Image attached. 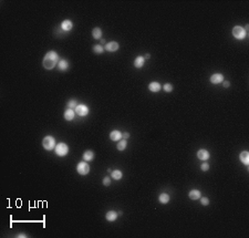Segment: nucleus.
<instances>
[{
	"label": "nucleus",
	"mask_w": 249,
	"mask_h": 238,
	"mask_svg": "<svg viewBox=\"0 0 249 238\" xmlns=\"http://www.w3.org/2000/svg\"><path fill=\"white\" fill-rule=\"evenodd\" d=\"M59 61H60L59 54L55 51H49V52H47V54L44 55L43 61H42V66H43L44 69L51 70L55 66H58Z\"/></svg>",
	"instance_id": "nucleus-1"
},
{
	"label": "nucleus",
	"mask_w": 249,
	"mask_h": 238,
	"mask_svg": "<svg viewBox=\"0 0 249 238\" xmlns=\"http://www.w3.org/2000/svg\"><path fill=\"white\" fill-rule=\"evenodd\" d=\"M42 146H43V149H47V151H52V149L55 147L54 137L51 136V135L45 136V137L43 138V141H42Z\"/></svg>",
	"instance_id": "nucleus-2"
},
{
	"label": "nucleus",
	"mask_w": 249,
	"mask_h": 238,
	"mask_svg": "<svg viewBox=\"0 0 249 238\" xmlns=\"http://www.w3.org/2000/svg\"><path fill=\"white\" fill-rule=\"evenodd\" d=\"M54 152L58 156L62 157V156H66L69 153V147H68V145L66 143H59L55 145Z\"/></svg>",
	"instance_id": "nucleus-3"
},
{
	"label": "nucleus",
	"mask_w": 249,
	"mask_h": 238,
	"mask_svg": "<svg viewBox=\"0 0 249 238\" xmlns=\"http://www.w3.org/2000/svg\"><path fill=\"white\" fill-rule=\"evenodd\" d=\"M246 34H247V32H246L245 29H243V27H240V26H236V27H234V29H232V36L236 39L243 40V39L246 38Z\"/></svg>",
	"instance_id": "nucleus-4"
},
{
	"label": "nucleus",
	"mask_w": 249,
	"mask_h": 238,
	"mask_svg": "<svg viewBox=\"0 0 249 238\" xmlns=\"http://www.w3.org/2000/svg\"><path fill=\"white\" fill-rule=\"evenodd\" d=\"M77 171L80 175H86L90 172V165L84 161V162H80L77 166Z\"/></svg>",
	"instance_id": "nucleus-5"
},
{
	"label": "nucleus",
	"mask_w": 249,
	"mask_h": 238,
	"mask_svg": "<svg viewBox=\"0 0 249 238\" xmlns=\"http://www.w3.org/2000/svg\"><path fill=\"white\" fill-rule=\"evenodd\" d=\"M74 112L77 113L79 116H85L89 114V107L85 104H79L74 109Z\"/></svg>",
	"instance_id": "nucleus-6"
},
{
	"label": "nucleus",
	"mask_w": 249,
	"mask_h": 238,
	"mask_svg": "<svg viewBox=\"0 0 249 238\" xmlns=\"http://www.w3.org/2000/svg\"><path fill=\"white\" fill-rule=\"evenodd\" d=\"M119 48H120V44L117 43V42H115V41H110V42H107V43L105 44L104 50L109 51V52H115V51L119 50Z\"/></svg>",
	"instance_id": "nucleus-7"
},
{
	"label": "nucleus",
	"mask_w": 249,
	"mask_h": 238,
	"mask_svg": "<svg viewBox=\"0 0 249 238\" xmlns=\"http://www.w3.org/2000/svg\"><path fill=\"white\" fill-rule=\"evenodd\" d=\"M209 80L213 84H219V83H221L224 81V75L221 73H215V74H213L210 77Z\"/></svg>",
	"instance_id": "nucleus-8"
},
{
	"label": "nucleus",
	"mask_w": 249,
	"mask_h": 238,
	"mask_svg": "<svg viewBox=\"0 0 249 238\" xmlns=\"http://www.w3.org/2000/svg\"><path fill=\"white\" fill-rule=\"evenodd\" d=\"M209 152L207 151V149H199L198 152H197V157H198L199 160H202V161H207L208 158H209Z\"/></svg>",
	"instance_id": "nucleus-9"
},
{
	"label": "nucleus",
	"mask_w": 249,
	"mask_h": 238,
	"mask_svg": "<svg viewBox=\"0 0 249 238\" xmlns=\"http://www.w3.org/2000/svg\"><path fill=\"white\" fill-rule=\"evenodd\" d=\"M122 137H123V134L117 130H114L110 133V138L114 142H119L120 140H122Z\"/></svg>",
	"instance_id": "nucleus-10"
},
{
	"label": "nucleus",
	"mask_w": 249,
	"mask_h": 238,
	"mask_svg": "<svg viewBox=\"0 0 249 238\" xmlns=\"http://www.w3.org/2000/svg\"><path fill=\"white\" fill-rule=\"evenodd\" d=\"M72 28H73V22H72L71 20H69V19L63 20L62 23H61V29H62L63 31H70Z\"/></svg>",
	"instance_id": "nucleus-11"
},
{
	"label": "nucleus",
	"mask_w": 249,
	"mask_h": 238,
	"mask_svg": "<svg viewBox=\"0 0 249 238\" xmlns=\"http://www.w3.org/2000/svg\"><path fill=\"white\" fill-rule=\"evenodd\" d=\"M188 197L192 200H196V199H199L202 197V193L198 189H192L189 193H188Z\"/></svg>",
	"instance_id": "nucleus-12"
},
{
	"label": "nucleus",
	"mask_w": 249,
	"mask_h": 238,
	"mask_svg": "<svg viewBox=\"0 0 249 238\" xmlns=\"http://www.w3.org/2000/svg\"><path fill=\"white\" fill-rule=\"evenodd\" d=\"M117 216L119 214L114 211V210H109L106 214H105V218H106V221H115L117 219Z\"/></svg>",
	"instance_id": "nucleus-13"
},
{
	"label": "nucleus",
	"mask_w": 249,
	"mask_h": 238,
	"mask_svg": "<svg viewBox=\"0 0 249 238\" xmlns=\"http://www.w3.org/2000/svg\"><path fill=\"white\" fill-rule=\"evenodd\" d=\"M144 63H145V58L142 57V55L136 57V58H135V60H134V66H135V68H137V69L143 68Z\"/></svg>",
	"instance_id": "nucleus-14"
},
{
	"label": "nucleus",
	"mask_w": 249,
	"mask_h": 238,
	"mask_svg": "<svg viewBox=\"0 0 249 238\" xmlns=\"http://www.w3.org/2000/svg\"><path fill=\"white\" fill-rule=\"evenodd\" d=\"M239 158H240V162L245 164V165H249V152L247 151H243L240 153V156H239Z\"/></svg>",
	"instance_id": "nucleus-15"
},
{
	"label": "nucleus",
	"mask_w": 249,
	"mask_h": 238,
	"mask_svg": "<svg viewBox=\"0 0 249 238\" xmlns=\"http://www.w3.org/2000/svg\"><path fill=\"white\" fill-rule=\"evenodd\" d=\"M160 89H162V87H160V84L158 82H151L149 84V90L151 92L156 93V92L160 91Z\"/></svg>",
	"instance_id": "nucleus-16"
},
{
	"label": "nucleus",
	"mask_w": 249,
	"mask_h": 238,
	"mask_svg": "<svg viewBox=\"0 0 249 238\" xmlns=\"http://www.w3.org/2000/svg\"><path fill=\"white\" fill-rule=\"evenodd\" d=\"M74 115H75V112H74V110H72V109H68L64 112V114H63V116H64V119H66V121H72L74 119Z\"/></svg>",
	"instance_id": "nucleus-17"
},
{
	"label": "nucleus",
	"mask_w": 249,
	"mask_h": 238,
	"mask_svg": "<svg viewBox=\"0 0 249 238\" xmlns=\"http://www.w3.org/2000/svg\"><path fill=\"white\" fill-rule=\"evenodd\" d=\"M82 157L85 162H90V161H92L94 158V152L93 151H85V152L83 153Z\"/></svg>",
	"instance_id": "nucleus-18"
},
{
	"label": "nucleus",
	"mask_w": 249,
	"mask_h": 238,
	"mask_svg": "<svg viewBox=\"0 0 249 238\" xmlns=\"http://www.w3.org/2000/svg\"><path fill=\"white\" fill-rule=\"evenodd\" d=\"M58 66H59V69H60L61 71H66V70H68V68H69V61L66 60V59H62V60L59 61Z\"/></svg>",
	"instance_id": "nucleus-19"
},
{
	"label": "nucleus",
	"mask_w": 249,
	"mask_h": 238,
	"mask_svg": "<svg viewBox=\"0 0 249 238\" xmlns=\"http://www.w3.org/2000/svg\"><path fill=\"white\" fill-rule=\"evenodd\" d=\"M169 195L166 193H162L158 196V202H160V204H167L168 202H169Z\"/></svg>",
	"instance_id": "nucleus-20"
},
{
	"label": "nucleus",
	"mask_w": 249,
	"mask_h": 238,
	"mask_svg": "<svg viewBox=\"0 0 249 238\" xmlns=\"http://www.w3.org/2000/svg\"><path fill=\"white\" fill-rule=\"evenodd\" d=\"M92 36H93L94 39H100L102 38V30L100 29V28H94L93 30H92Z\"/></svg>",
	"instance_id": "nucleus-21"
},
{
	"label": "nucleus",
	"mask_w": 249,
	"mask_h": 238,
	"mask_svg": "<svg viewBox=\"0 0 249 238\" xmlns=\"http://www.w3.org/2000/svg\"><path fill=\"white\" fill-rule=\"evenodd\" d=\"M111 175H112V178H113V179H115V181H119V179H121L122 176H123V174H122V172L120 171V170H115V171H112Z\"/></svg>",
	"instance_id": "nucleus-22"
},
{
	"label": "nucleus",
	"mask_w": 249,
	"mask_h": 238,
	"mask_svg": "<svg viewBox=\"0 0 249 238\" xmlns=\"http://www.w3.org/2000/svg\"><path fill=\"white\" fill-rule=\"evenodd\" d=\"M126 146H127V142H126V140L125 138H123V140H120L119 141V143H117V149L119 151H124V149H126Z\"/></svg>",
	"instance_id": "nucleus-23"
},
{
	"label": "nucleus",
	"mask_w": 249,
	"mask_h": 238,
	"mask_svg": "<svg viewBox=\"0 0 249 238\" xmlns=\"http://www.w3.org/2000/svg\"><path fill=\"white\" fill-rule=\"evenodd\" d=\"M93 51L95 53H98V54H101V53H103V51H104V47L101 45V44H95L93 47Z\"/></svg>",
	"instance_id": "nucleus-24"
},
{
	"label": "nucleus",
	"mask_w": 249,
	"mask_h": 238,
	"mask_svg": "<svg viewBox=\"0 0 249 238\" xmlns=\"http://www.w3.org/2000/svg\"><path fill=\"white\" fill-rule=\"evenodd\" d=\"M77 102L75 100H70L69 102H68V109H72V110H74L75 107L77 106Z\"/></svg>",
	"instance_id": "nucleus-25"
},
{
	"label": "nucleus",
	"mask_w": 249,
	"mask_h": 238,
	"mask_svg": "<svg viewBox=\"0 0 249 238\" xmlns=\"http://www.w3.org/2000/svg\"><path fill=\"white\" fill-rule=\"evenodd\" d=\"M163 90L167 92V93H171L172 91H173V85H172L171 83H165L164 85H163Z\"/></svg>",
	"instance_id": "nucleus-26"
},
{
	"label": "nucleus",
	"mask_w": 249,
	"mask_h": 238,
	"mask_svg": "<svg viewBox=\"0 0 249 238\" xmlns=\"http://www.w3.org/2000/svg\"><path fill=\"white\" fill-rule=\"evenodd\" d=\"M200 170H202L203 172H207L208 170H209V164H208V163H206V162L203 163V164L200 165Z\"/></svg>",
	"instance_id": "nucleus-27"
},
{
	"label": "nucleus",
	"mask_w": 249,
	"mask_h": 238,
	"mask_svg": "<svg viewBox=\"0 0 249 238\" xmlns=\"http://www.w3.org/2000/svg\"><path fill=\"white\" fill-rule=\"evenodd\" d=\"M200 203H202V205H204V206H207V205L209 204V199H208V197H200Z\"/></svg>",
	"instance_id": "nucleus-28"
},
{
	"label": "nucleus",
	"mask_w": 249,
	"mask_h": 238,
	"mask_svg": "<svg viewBox=\"0 0 249 238\" xmlns=\"http://www.w3.org/2000/svg\"><path fill=\"white\" fill-rule=\"evenodd\" d=\"M103 185L104 186H110L111 185V179H110V177H104L103 178Z\"/></svg>",
	"instance_id": "nucleus-29"
},
{
	"label": "nucleus",
	"mask_w": 249,
	"mask_h": 238,
	"mask_svg": "<svg viewBox=\"0 0 249 238\" xmlns=\"http://www.w3.org/2000/svg\"><path fill=\"white\" fill-rule=\"evenodd\" d=\"M222 85H224V88H229L230 82L229 81H222Z\"/></svg>",
	"instance_id": "nucleus-30"
},
{
	"label": "nucleus",
	"mask_w": 249,
	"mask_h": 238,
	"mask_svg": "<svg viewBox=\"0 0 249 238\" xmlns=\"http://www.w3.org/2000/svg\"><path fill=\"white\" fill-rule=\"evenodd\" d=\"M123 137L125 138V140H126V138H128V137H130V133L125 132L124 134H123Z\"/></svg>",
	"instance_id": "nucleus-31"
},
{
	"label": "nucleus",
	"mask_w": 249,
	"mask_h": 238,
	"mask_svg": "<svg viewBox=\"0 0 249 238\" xmlns=\"http://www.w3.org/2000/svg\"><path fill=\"white\" fill-rule=\"evenodd\" d=\"M18 237H27V235H24V234H19Z\"/></svg>",
	"instance_id": "nucleus-32"
},
{
	"label": "nucleus",
	"mask_w": 249,
	"mask_h": 238,
	"mask_svg": "<svg viewBox=\"0 0 249 238\" xmlns=\"http://www.w3.org/2000/svg\"><path fill=\"white\" fill-rule=\"evenodd\" d=\"M100 41H101V45H102V44H106V43H105V40H104V39H101Z\"/></svg>",
	"instance_id": "nucleus-33"
},
{
	"label": "nucleus",
	"mask_w": 249,
	"mask_h": 238,
	"mask_svg": "<svg viewBox=\"0 0 249 238\" xmlns=\"http://www.w3.org/2000/svg\"><path fill=\"white\" fill-rule=\"evenodd\" d=\"M144 58H145V59H149V58H151V54H149V53H147V54H145V57H144Z\"/></svg>",
	"instance_id": "nucleus-34"
},
{
	"label": "nucleus",
	"mask_w": 249,
	"mask_h": 238,
	"mask_svg": "<svg viewBox=\"0 0 249 238\" xmlns=\"http://www.w3.org/2000/svg\"><path fill=\"white\" fill-rule=\"evenodd\" d=\"M243 29H245V31L247 32V30H248V29H249V26H248V24H246V27L243 28Z\"/></svg>",
	"instance_id": "nucleus-35"
}]
</instances>
